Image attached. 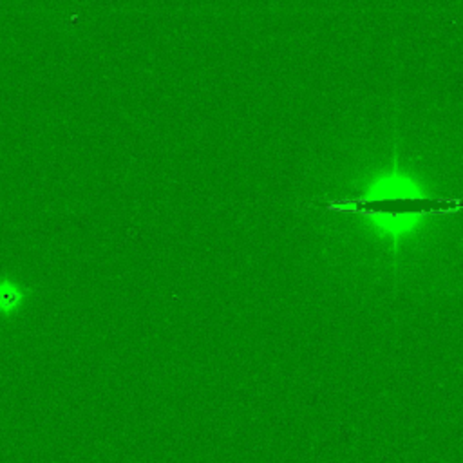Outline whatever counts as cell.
Returning a JSON list of instances; mask_svg holds the SVG:
<instances>
[{
	"mask_svg": "<svg viewBox=\"0 0 463 463\" xmlns=\"http://www.w3.org/2000/svg\"><path fill=\"white\" fill-rule=\"evenodd\" d=\"M29 291L16 280L4 277L0 279V317H14L27 300Z\"/></svg>",
	"mask_w": 463,
	"mask_h": 463,
	"instance_id": "1",
	"label": "cell"
}]
</instances>
